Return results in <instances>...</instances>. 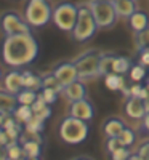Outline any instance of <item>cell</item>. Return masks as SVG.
Instances as JSON below:
<instances>
[{"label":"cell","mask_w":149,"mask_h":160,"mask_svg":"<svg viewBox=\"0 0 149 160\" xmlns=\"http://www.w3.org/2000/svg\"><path fill=\"white\" fill-rule=\"evenodd\" d=\"M0 56L5 64L11 68H23L32 64L39 56V42L31 32L5 35L0 48Z\"/></svg>","instance_id":"6da1fadb"},{"label":"cell","mask_w":149,"mask_h":160,"mask_svg":"<svg viewBox=\"0 0 149 160\" xmlns=\"http://www.w3.org/2000/svg\"><path fill=\"white\" fill-rule=\"evenodd\" d=\"M58 133H59V138L66 144L77 146V144H82L84 141H87L90 135V127H88V122H85V120L67 115L59 122Z\"/></svg>","instance_id":"7a4b0ae2"},{"label":"cell","mask_w":149,"mask_h":160,"mask_svg":"<svg viewBox=\"0 0 149 160\" xmlns=\"http://www.w3.org/2000/svg\"><path fill=\"white\" fill-rule=\"evenodd\" d=\"M98 29H100L98 22H96V19H95L90 7L88 5H80L77 22L74 26V31L71 32L72 40H75V42H79V43L88 42V40L96 34Z\"/></svg>","instance_id":"3957f363"},{"label":"cell","mask_w":149,"mask_h":160,"mask_svg":"<svg viewBox=\"0 0 149 160\" xmlns=\"http://www.w3.org/2000/svg\"><path fill=\"white\" fill-rule=\"evenodd\" d=\"M53 18V8L48 0H28L24 7V19L31 28H44Z\"/></svg>","instance_id":"277c9868"},{"label":"cell","mask_w":149,"mask_h":160,"mask_svg":"<svg viewBox=\"0 0 149 160\" xmlns=\"http://www.w3.org/2000/svg\"><path fill=\"white\" fill-rule=\"evenodd\" d=\"M101 56H103V51H100V50H88V51L79 55L74 59L75 68L79 71V78L80 80L95 78V77L101 75V72H100Z\"/></svg>","instance_id":"5b68a950"},{"label":"cell","mask_w":149,"mask_h":160,"mask_svg":"<svg viewBox=\"0 0 149 160\" xmlns=\"http://www.w3.org/2000/svg\"><path fill=\"white\" fill-rule=\"evenodd\" d=\"M79 8L80 5H75L72 2H63L56 5V8H53L51 21L55 22V26L59 31L71 34L74 31V26L79 18Z\"/></svg>","instance_id":"8992f818"},{"label":"cell","mask_w":149,"mask_h":160,"mask_svg":"<svg viewBox=\"0 0 149 160\" xmlns=\"http://www.w3.org/2000/svg\"><path fill=\"white\" fill-rule=\"evenodd\" d=\"M93 13L95 19L98 22L100 29H109L116 24L117 21V13L116 8L112 5V2H107V0H100V2H88L87 3Z\"/></svg>","instance_id":"52a82bcc"},{"label":"cell","mask_w":149,"mask_h":160,"mask_svg":"<svg viewBox=\"0 0 149 160\" xmlns=\"http://www.w3.org/2000/svg\"><path fill=\"white\" fill-rule=\"evenodd\" d=\"M0 29L5 35L28 34L31 32V26L24 18H21L15 11H5L0 15Z\"/></svg>","instance_id":"ba28073f"},{"label":"cell","mask_w":149,"mask_h":160,"mask_svg":"<svg viewBox=\"0 0 149 160\" xmlns=\"http://www.w3.org/2000/svg\"><path fill=\"white\" fill-rule=\"evenodd\" d=\"M53 74H55V77L58 78V82L64 87H67L69 83L75 82V80H79V71L75 68V62L74 61H63L59 62L55 69H53Z\"/></svg>","instance_id":"9c48e42d"},{"label":"cell","mask_w":149,"mask_h":160,"mask_svg":"<svg viewBox=\"0 0 149 160\" xmlns=\"http://www.w3.org/2000/svg\"><path fill=\"white\" fill-rule=\"evenodd\" d=\"M69 115L77 117L80 120H85V122H90V120H93V117H95V108H93V104L87 98L85 99H79V101L71 102Z\"/></svg>","instance_id":"30bf717a"},{"label":"cell","mask_w":149,"mask_h":160,"mask_svg":"<svg viewBox=\"0 0 149 160\" xmlns=\"http://www.w3.org/2000/svg\"><path fill=\"white\" fill-rule=\"evenodd\" d=\"M125 114L133 118V120H143V117L146 115L147 112V108H146V102L144 99L138 98V96H128L125 99Z\"/></svg>","instance_id":"8fae6325"},{"label":"cell","mask_w":149,"mask_h":160,"mask_svg":"<svg viewBox=\"0 0 149 160\" xmlns=\"http://www.w3.org/2000/svg\"><path fill=\"white\" fill-rule=\"evenodd\" d=\"M61 93L69 102H74V101H79V99H85L88 90H87V85L84 83V80L79 78L75 82L69 83L67 87H64Z\"/></svg>","instance_id":"7c38bea8"},{"label":"cell","mask_w":149,"mask_h":160,"mask_svg":"<svg viewBox=\"0 0 149 160\" xmlns=\"http://www.w3.org/2000/svg\"><path fill=\"white\" fill-rule=\"evenodd\" d=\"M3 88L13 95H18V93L24 88V83H23V71H10L5 78H3Z\"/></svg>","instance_id":"4fadbf2b"},{"label":"cell","mask_w":149,"mask_h":160,"mask_svg":"<svg viewBox=\"0 0 149 160\" xmlns=\"http://www.w3.org/2000/svg\"><path fill=\"white\" fill-rule=\"evenodd\" d=\"M127 128V123L119 117H109L103 123V133L107 138H119V135Z\"/></svg>","instance_id":"5bb4252c"},{"label":"cell","mask_w":149,"mask_h":160,"mask_svg":"<svg viewBox=\"0 0 149 160\" xmlns=\"http://www.w3.org/2000/svg\"><path fill=\"white\" fill-rule=\"evenodd\" d=\"M18 106H19V101H18V96L16 95H13V93L7 91L5 88L0 90V112L13 114Z\"/></svg>","instance_id":"9a60e30c"},{"label":"cell","mask_w":149,"mask_h":160,"mask_svg":"<svg viewBox=\"0 0 149 160\" xmlns=\"http://www.w3.org/2000/svg\"><path fill=\"white\" fill-rule=\"evenodd\" d=\"M112 5L119 18H130L135 11H138L136 0H114Z\"/></svg>","instance_id":"2e32d148"},{"label":"cell","mask_w":149,"mask_h":160,"mask_svg":"<svg viewBox=\"0 0 149 160\" xmlns=\"http://www.w3.org/2000/svg\"><path fill=\"white\" fill-rule=\"evenodd\" d=\"M128 24H130V28L135 34H138L144 29L149 28V16L146 15L144 11H135L133 15L128 18Z\"/></svg>","instance_id":"e0dca14e"},{"label":"cell","mask_w":149,"mask_h":160,"mask_svg":"<svg viewBox=\"0 0 149 160\" xmlns=\"http://www.w3.org/2000/svg\"><path fill=\"white\" fill-rule=\"evenodd\" d=\"M7 133H8V136L11 138V141H18L21 138V133H23V127H21V122H18V120L13 117V114H10L7 118H5V122L2 125Z\"/></svg>","instance_id":"ac0fdd59"},{"label":"cell","mask_w":149,"mask_h":160,"mask_svg":"<svg viewBox=\"0 0 149 160\" xmlns=\"http://www.w3.org/2000/svg\"><path fill=\"white\" fill-rule=\"evenodd\" d=\"M104 85L111 91H122L125 88V77L122 74L111 72V74L104 75Z\"/></svg>","instance_id":"d6986e66"},{"label":"cell","mask_w":149,"mask_h":160,"mask_svg":"<svg viewBox=\"0 0 149 160\" xmlns=\"http://www.w3.org/2000/svg\"><path fill=\"white\" fill-rule=\"evenodd\" d=\"M31 108L34 111V115H37L39 118H42V120H48L51 117V114H53L51 112V106L44 101V98L40 96V93H39V98L35 99V102L31 106Z\"/></svg>","instance_id":"ffe728a7"},{"label":"cell","mask_w":149,"mask_h":160,"mask_svg":"<svg viewBox=\"0 0 149 160\" xmlns=\"http://www.w3.org/2000/svg\"><path fill=\"white\" fill-rule=\"evenodd\" d=\"M23 83H24V88H31L35 91H40L44 88L42 75H35L31 71H23Z\"/></svg>","instance_id":"44dd1931"},{"label":"cell","mask_w":149,"mask_h":160,"mask_svg":"<svg viewBox=\"0 0 149 160\" xmlns=\"http://www.w3.org/2000/svg\"><path fill=\"white\" fill-rule=\"evenodd\" d=\"M19 141H21L23 148H24V151H26L28 155H31V157H40L42 155V149H40L42 144H40L39 141H35L32 138H24V136H21Z\"/></svg>","instance_id":"7402d4cb"},{"label":"cell","mask_w":149,"mask_h":160,"mask_svg":"<svg viewBox=\"0 0 149 160\" xmlns=\"http://www.w3.org/2000/svg\"><path fill=\"white\" fill-rule=\"evenodd\" d=\"M7 152H8V160H24L26 157H28V154H26L24 148L21 141H11L8 146H7Z\"/></svg>","instance_id":"603a6c76"},{"label":"cell","mask_w":149,"mask_h":160,"mask_svg":"<svg viewBox=\"0 0 149 160\" xmlns=\"http://www.w3.org/2000/svg\"><path fill=\"white\" fill-rule=\"evenodd\" d=\"M131 66H133V64H131L130 58H127V56H120V55H116V58H114V64H112V72L125 75L127 72H130Z\"/></svg>","instance_id":"cb8c5ba5"},{"label":"cell","mask_w":149,"mask_h":160,"mask_svg":"<svg viewBox=\"0 0 149 160\" xmlns=\"http://www.w3.org/2000/svg\"><path fill=\"white\" fill-rule=\"evenodd\" d=\"M24 130L28 135H42L44 130H45V120L34 115L28 123H24Z\"/></svg>","instance_id":"d4e9b609"},{"label":"cell","mask_w":149,"mask_h":160,"mask_svg":"<svg viewBox=\"0 0 149 160\" xmlns=\"http://www.w3.org/2000/svg\"><path fill=\"white\" fill-rule=\"evenodd\" d=\"M13 117L24 125V123H28L29 120L34 117V111H32L31 106H28V104H19L18 108L15 109V112H13Z\"/></svg>","instance_id":"484cf974"},{"label":"cell","mask_w":149,"mask_h":160,"mask_svg":"<svg viewBox=\"0 0 149 160\" xmlns=\"http://www.w3.org/2000/svg\"><path fill=\"white\" fill-rule=\"evenodd\" d=\"M16 96H18L19 104H28V106H32V104L35 102V99L39 98V91L31 90V88H23Z\"/></svg>","instance_id":"4316f807"},{"label":"cell","mask_w":149,"mask_h":160,"mask_svg":"<svg viewBox=\"0 0 149 160\" xmlns=\"http://www.w3.org/2000/svg\"><path fill=\"white\" fill-rule=\"evenodd\" d=\"M114 53H103L101 56V62H100V72L101 75H107L112 72V64H114Z\"/></svg>","instance_id":"83f0119b"},{"label":"cell","mask_w":149,"mask_h":160,"mask_svg":"<svg viewBox=\"0 0 149 160\" xmlns=\"http://www.w3.org/2000/svg\"><path fill=\"white\" fill-rule=\"evenodd\" d=\"M42 85H44V88H55L59 93L63 91V85L58 82V78L55 77L53 72H48V74L42 75Z\"/></svg>","instance_id":"f1b7e54d"},{"label":"cell","mask_w":149,"mask_h":160,"mask_svg":"<svg viewBox=\"0 0 149 160\" xmlns=\"http://www.w3.org/2000/svg\"><path fill=\"white\" fill-rule=\"evenodd\" d=\"M119 139H120L122 146H125V148H130V146H133L135 141H136V133H135L131 128L127 127V128L119 135Z\"/></svg>","instance_id":"f546056e"},{"label":"cell","mask_w":149,"mask_h":160,"mask_svg":"<svg viewBox=\"0 0 149 160\" xmlns=\"http://www.w3.org/2000/svg\"><path fill=\"white\" fill-rule=\"evenodd\" d=\"M130 78L133 80V82H141L143 78H146L147 75H146V66H143V64H133L131 66V69H130Z\"/></svg>","instance_id":"4dcf8cb0"},{"label":"cell","mask_w":149,"mask_h":160,"mask_svg":"<svg viewBox=\"0 0 149 160\" xmlns=\"http://www.w3.org/2000/svg\"><path fill=\"white\" fill-rule=\"evenodd\" d=\"M39 93H40V96L44 98V101L47 104H50V106L58 101V95H59V91L55 90V88H42Z\"/></svg>","instance_id":"1f68e13d"},{"label":"cell","mask_w":149,"mask_h":160,"mask_svg":"<svg viewBox=\"0 0 149 160\" xmlns=\"http://www.w3.org/2000/svg\"><path fill=\"white\" fill-rule=\"evenodd\" d=\"M135 43H136V48L141 50V48H146L149 47V28L135 34Z\"/></svg>","instance_id":"d6a6232c"},{"label":"cell","mask_w":149,"mask_h":160,"mask_svg":"<svg viewBox=\"0 0 149 160\" xmlns=\"http://www.w3.org/2000/svg\"><path fill=\"white\" fill-rule=\"evenodd\" d=\"M131 155V152L128 151V148H125V146H122V148H119L117 151H114L111 154V158L112 160H128Z\"/></svg>","instance_id":"836d02e7"},{"label":"cell","mask_w":149,"mask_h":160,"mask_svg":"<svg viewBox=\"0 0 149 160\" xmlns=\"http://www.w3.org/2000/svg\"><path fill=\"white\" fill-rule=\"evenodd\" d=\"M119 148H122V142H120L119 138H107V141H106V151H107V152L112 154V152L117 151Z\"/></svg>","instance_id":"e575fe53"},{"label":"cell","mask_w":149,"mask_h":160,"mask_svg":"<svg viewBox=\"0 0 149 160\" xmlns=\"http://www.w3.org/2000/svg\"><path fill=\"white\" fill-rule=\"evenodd\" d=\"M138 58H140V64L149 68V47L138 50Z\"/></svg>","instance_id":"d590c367"},{"label":"cell","mask_w":149,"mask_h":160,"mask_svg":"<svg viewBox=\"0 0 149 160\" xmlns=\"http://www.w3.org/2000/svg\"><path fill=\"white\" fill-rule=\"evenodd\" d=\"M11 142V138L8 136V133L3 127H0V144L2 146H8Z\"/></svg>","instance_id":"8d00e7d4"},{"label":"cell","mask_w":149,"mask_h":160,"mask_svg":"<svg viewBox=\"0 0 149 160\" xmlns=\"http://www.w3.org/2000/svg\"><path fill=\"white\" fill-rule=\"evenodd\" d=\"M138 154L143 157V160H149V141L141 144V148L138 149Z\"/></svg>","instance_id":"74e56055"},{"label":"cell","mask_w":149,"mask_h":160,"mask_svg":"<svg viewBox=\"0 0 149 160\" xmlns=\"http://www.w3.org/2000/svg\"><path fill=\"white\" fill-rule=\"evenodd\" d=\"M141 130L149 135V111L146 112V115H144L143 120H141Z\"/></svg>","instance_id":"f35d334b"},{"label":"cell","mask_w":149,"mask_h":160,"mask_svg":"<svg viewBox=\"0 0 149 160\" xmlns=\"http://www.w3.org/2000/svg\"><path fill=\"white\" fill-rule=\"evenodd\" d=\"M141 90H143V85H140V83L136 82V85H131V87H130V96H140Z\"/></svg>","instance_id":"ab89813d"},{"label":"cell","mask_w":149,"mask_h":160,"mask_svg":"<svg viewBox=\"0 0 149 160\" xmlns=\"http://www.w3.org/2000/svg\"><path fill=\"white\" fill-rule=\"evenodd\" d=\"M0 160H8L7 146H2V144H0Z\"/></svg>","instance_id":"60d3db41"},{"label":"cell","mask_w":149,"mask_h":160,"mask_svg":"<svg viewBox=\"0 0 149 160\" xmlns=\"http://www.w3.org/2000/svg\"><path fill=\"white\" fill-rule=\"evenodd\" d=\"M128 160H143V157H141L138 152H135V154L131 152V155H130V158H128Z\"/></svg>","instance_id":"b9f144b4"},{"label":"cell","mask_w":149,"mask_h":160,"mask_svg":"<svg viewBox=\"0 0 149 160\" xmlns=\"http://www.w3.org/2000/svg\"><path fill=\"white\" fill-rule=\"evenodd\" d=\"M24 160H40V157H31V155H28Z\"/></svg>","instance_id":"7bdbcfd3"},{"label":"cell","mask_w":149,"mask_h":160,"mask_svg":"<svg viewBox=\"0 0 149 160\" xmlns=\"http://www.w3.org/2000/svg\"><path fill=\"white\" fill-rule=\"evenodd\" d=\"M74 160H91V158H88V157H77V158H74Z\"/></svg>","instance_id":"ee69618b"},{"label":"cell","mask_w":149,"mask_h":160,"mask_svg":"<svg viewBox=\"0 0 149 160\" xmlns=\"http://www.w3.org/2000/svg\"><path fill=\"white\" fill-rule=\"evenodd\" d=\"M3 78V71H2V68H0V80Z\"/></svg>","instance_id":"f6af8a7d"},{"label":"cell","mask_w":149,"mask_h":160,"mask_svg":"<svg viewBox=\"0 0 149 160\" xmlns=\"http://www.w3.org/2000/svg\"><path fill=\"white\" fill-rule=\"evenodd\" d=\"M146 87H147V88H149V75H147V77H146Z\"/></svg>","instance_id":"bcb514c9"},{"label":"cell","mask_w":149,"mask_h":160,"mask_svg":"<svg viewBox=\"0 0 149 160\" xmlns=\"http://www.w3.org/2000/svg\"><path fill=\"white\" fill-rule=\"evenodd\" d=\"M88 2H100V0H88Z\"/></svg>","instance_id":"7dc6e473"},{"label":"cell","mask_w":149,"mask_h":160,"mask_svg":"<svg viewBox=\"0 0 149 160\" xmlns=\"http://www.w3.org/2000/svg\"><path fill=\"white\" fill-rule=\"evenodd\" d=\"M107 2H114V0H107Z\"/></svg>","instance_id":"c3c4849f"}]
</instances>
